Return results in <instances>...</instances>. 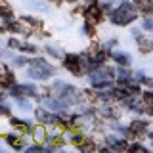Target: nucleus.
Returning a JSON list of instances; mask_svg holds the SVG:
<instances>
[{
    "instance_id": "nucleus-20",
    "label": "nucleus",
    "mask_w": 153,
    "mask_h": 153,
    "mask_svg": "<svg viewBox=\"0 0 153 153\" xmlns=\"http://www.w3.org/2000/svg\"><path fill=\"white\" fill-rule=\"evenodd\" d=\"M10 46H12V48H17L19 42H17V40H10Z\"/></svg>"
},
{
    "instance_id": "nucleus-1",
    "label": "nucleus",
    "mask_w": 153,
    "mask_h": 153,
    "mask_svg": "<svg viewBox=\"0 0 153 153\" xmlns=\"http://www.w3.org/2000/svg\"><path fill=\"white\" fill-rule=\"evenodd\" d=\"M134 17H136V12H134V8H132L128 2H124L123 6L111 16L113 23H117V25H126V23H130Z\"/></svg>"
},
{
    "instance_id": "nucleus-16",
    "label": "nucleus",
    "mask_w": 153,
    "mask_h": 153,
    "mask_svg": "<svg viewBox=\"0 0 153 153\" xmlns=\"http://www.w3.org/2000/svg\"><path fill=\"white\" fill-rule=\"evenodd\" d=\"M80 146H82V149H84V151H90V149H94V147H96L92 142H86V140H84L82 143H80Z\"/></svg>"
},
{
    "instance_id": "nucleus-2",
    "label": "nucleus",
    "mask_w": 153,
    "mask_h": 153,
    "mask_svg": "<svg viewBox=\"0 0 153 153\" xmlns=\"http://www.w3.org/2000/svg\"><path fill=\"white\" fill-rule=\"evenodd\" d=\"M54 73V67L48 65L44 59H35L31 63V75L35 76V79H46L48 75Z\"/></svg>"
},
{
    "instance_id": "nucleus-11",
    "label": "nucleus",
    "mask_w": 153,
    "mask_h": 153,
    "mask_svg": "<svg viewBox=\"0 0 153 153\" xmlns=\"http://www.w3.org/2000/svg\"><path fill=\"white\" fill-rule=\"evenodd\" d=\"M12 124L17 128V130H21V132H25V130H27V126H25V124H23L21 121H17V119H13V121H12Z\"/></svg>"
},
{
    "instance_id": "nucleus-13",
    "label": "nucleus",
    "mask_w": 153,
    "mask_h": 153,
    "mask_svg": "<svg viewBox=\"0 0 153 153\" xmlns=\"http://www.w3.org/2000/svg\"><path fill=\"white\" fill-rule=\"evenodd\" d=\"M8 143H10L12 147H21V146H23V143H21V140H16L13 136H10V138H8Z\"/></svg>"
},
{
    "instance_id": "nucleus-3",
    "label": "nucleus",
    "mask_w": 153,
    "mask_h": 153,
    "mask_svg": "<svg viewBox=\"0 0 153 153\" xmlns=\"http://www.w3.org/2000/svg\"><path fill=\"white\" fill-rule=\"evenodd\" d=\"M109 75H113L111 69H102V71H98V73H92L90 80H92L94 86H107L109 84V79H111Z\"/></svg>"
},
{
    "instance_id": "nucleus-7",
    "label": "nucleus",
    "mask_w": 153,
    "mask_h": 153,
    "mask_svg": "<svg viewBox=\"0 0 153 153\" xmlns=\"http://www.w3.org/2000/svg\"><path fill=\"white\" fill-rule=\"evenodd\" d=\"M136 6L140 10H143V12H151V10H153V2H151V0H136Z\"/></svg>"
},
{
    "instance_id": "nucleus-9",
    "label": "nucleus",
    "mask_w": 153,
    "mask_h": 153,
    "mask_svg": "<svg viewBox=\"0 0 153 153\" xmlns=\"http://www.w3.org/2000/svg\"><path fill=\"white\" fill-rule=\"evenodd\" d=\"M115 59H117L121 65H128V63H130V57H128L126 54H117V56H115Z\"/></svg>"
},
{
    "instance_id": "nucleus-10",
    "label": "nucleus",
    "mask_w": 153,
    "mask_h": 153,
    "mask_svg": "<svg viewBox=\"0 0 153 153\" xmlns=\"http://www.w3.org/2000/svg\"><path fill=\"white\" fill-rule=\"evenodd\" d=\"M143 130H146V123H134L132 124V132H143Z\"/></svg>"
},
{
    "instance_id": "nucleus-15",
    "label": "nucleus",
    "mask_w": 153,
    "mask_h": 153,
    "mask_svg": "<svg viewBox=\"0 0 153 153\" xmlns=\"http://www.w3.org/2000/svg\"><path fill=\"white\" fill-rule=\"evenodd\" d=\"M82 142H84V136H82V134H75V136H73V143H76V146H80Z\"/></svg>"
},
{
    "instance_id": "nucleus-6",
    "label": "nucleus",
    "mask_w": 153,
    "mask_h": 153,
    "mask_svg": "<svg viewBox=\"0 0 153 153\" xmlns=\"http://www.w3.org/2000/svg\"><path fill=\"white\" fill-rule=\"evenodd\" d=\"M86 17H88V21H100V19H102V13H100V10L96 6H92L86 12Z\"/></svg>"
},
{
    "instance_id": "nucleus-19",
    "label": "nucleus",
    "mask_w": 153,
    "mask_h": 153,
    "mask_svg": "<svg viewBox=\"0 0 153 153\" xmlns=\"http://www.w3.org/2000/svg\"><path fill=\"white\" fill-rule=\"evenodd\" d=\"M23 50L25 52H35V46H23Z\"/></svg>"
},
{
    "instance_id": "nucleus-4",
    "label": "nucleus",
    "mask_w": 153,
    "mask_h": 153,
    "mask_svg": "<svg viewBox=\"0 0 153 153\" xmlns=\"http://www.w3.org/2000/svg\"><path fill=\"white\" fill-rule=\"evenodd\" d=\"M65 67H67V69H69L73 75H79V73H80V63H79V57L73 56V54L65 56Z\"/></svg>"
},
{
    "instance_id": "nucleus-12",
    "label": "nucleus",
    "mask_w": 153,
    "mask_h": 153,
    "mask_svg": "<svg viewBox=\"0 0 153 153\" xmlns=\"http://www.w3.org/2000/svg\"><path fill=\"white\" fill-rule=\"evenodd\" d=\"M0 16H2L4 19H10V17H12V10H10V8H0Z\"/></svg>"
},
{
    "instance_id": "nucleus-18",
    "label": "nucleus",
    "mask_w": 153,
    "mask_h": 153,
    "mask_svg": "<svg viewBox=\"0 0 153 153\" xmlns=\"http://www.w3.org/2000/svg\"><path fill=\"white\" fill-rule=\"evenodd\" d=\"M130 151H146V147H142L140 143H136V146H130Z\"/></svg>"
},
{
    "instance_id": "nucleus-5",
    "label": "nucleus",
    "mask_w": 153,
    "mask_h": 153,
    "mask_svg": "<svg viewBox=\"0 0 153 153\" xmlns=\"http://www.w3.org/2000/svg\"><path fill=\"white\" fill-rule=\"evenodd\" d=\"M36 117L40 119V121H50V123H57V117H54V115H50V113H46L44 109H36Z\"/></svg>"
},
{
    "instance_id": "nucleus-17",
    "label": "nucleus",
    "mask_w": 153,
    "mask_h": 153,
    "mask_svg": "<svg viewBox=\"0 0 153 153\" xmlns=\"http://www.w3.org/2000/svg\"><path fill=\"white\" fill-rule=\"evenodd\" d=\"M140 44H142V52H149V50H151V42H147V40H140Z\"/></svg>"
},
{
    "instance_id": "nucleus-8",
    "label": "nucleus",
    "mask_w": 153,
    "mask_h": 153,
    "mask_svg": "<svg viewBox=\"0 0 153 153\" xmlns=\"http://www.w3.org/2000/svg\"><path fill=\"white\" fill-rule=\"evenodd\" d=\"M25 94H33L29 86H13V96H25Z\"/></svg>"
},
{
    "instance_id": "nucleus-14",
    "label": "nucleus",
    "mask_w": 153,
    "mask_h": 153,
    "mask_svg": "<svg viewBox=\"0 0 153 153\" xmlns=\"http://www.w3.org/2000/svg\"><path fill=\"white\" fill-rule=\"evenodd\" d=\"M44 134L46 132H44V128H42V126H36L35 128V136L38 138V140H42V138H44Z\"/></svg>"
}]
</instances>
